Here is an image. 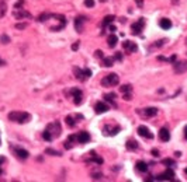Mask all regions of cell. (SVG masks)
I'll return each mask as SVG.
<instances>
[{
    "label": "cell",
    "instance_id": "39",
    "mask_svg": "<svg viewBox=\"0 0 187 182\" xmlns=\"http://www.w3.org/2000/svg\"><path fill=\"white\" fill-rule=\"evenodd\" d=\"M24 4V0H18L16 3V6H14V8H21V6Z\"/></svg>",
    "mask_w": 187,
    "mask_h": 182
},
{
    "label": "cell",
    "instance_id": "47",
    "mask_svg": "<svg viewBox=\"0 0 187 182\" xmlns=\"http://www.w3.org/2000/svg\"><path fill=\"white\" fill-rule=\"evenodd\" d=\"M97 178H102V174H93V179H97Z\"/></svg>",
    "mask_w": 187,
    "mask_h": 182
},
{
    "label": "cell",
    "instance_id": "48",
    "mask_svg": "<svg viewBox=\"0 0 187 182\" xmlns=\"http://www.w3.org/2000/svg\"><path fill=\"white\" fill-rule=\"evenodd\" d=\"M115 29H117V28H115V27H114V25H110V31H111V32H114V31H115Z\"/></svg>",
    "mask_w": 187,
    "mask_h": 182
},
{
    "label": "cell",
    "instance_id": "24",
    "mask_svg": "<svg viewBox=\"0 0 187 182\" xmlns=\"http://www.w3.org/2000/svg\"><path fill=\"white\" fill-rule=\"evenodd\" d=\"M48 18H52V14H51V13H44V14H41L37 20L40 21V23H45Z\"/></svg>",
    "mask_w": 187,
    "mask_h": 182
},
{
    "label": "cell",
    "instance_id": "15",
    "mask_svg": "<svg viewBox=\"0 0 187 182\" xmlns=\"http://www.w3.org/2000/svg\"><path fill=\"white\" fill-rule=\"evenodd\" d=\"M77 140H79V143H82V144L89 143L90 142V134L87 133V132H80V133L77 134Z\"/></svg>",
    "mask_w": 187,
    "mask_h": 182
},
{
    "label": "cell",
    "instance_id": "40",
    "mask_svg": "<svg viewBox=\"0 0 187 182\" xmlns=\"http://www.w3.org/2000/svg\"><path fill=\"white\" fill-rule=\"evenodd\" d=\"M165 42H166L165 39H159L158 42L155 44V46H158V48H159V46H163V45H165Z\"/></svg>",
    "mask_w": 187,
    "mask_h": 182
},
{
    "label": "cell",
    "instance_id": "43",
    "mask_svg": "<svg viewBox=\"0 0 187 182\" xmlns=\"http://www.w3.org/2000/svg\"><path fill=\"white\" fill-rule=\"evenodd\" d=\"M177 60V57H176V55H172L170 59H169V62H172V63H175V62Z\"/></svg>",
    "mask_w": 187,
    "mask_h": 182
},
{
    "label": "cell",
    "instance_id": "19",
    "mask_svg": "<svg viewBox=\"0 0 187 182\" xmlns=\"http://www.w3.org/2000/svg\"><path fill=\"white\" fill-rule=\"evenodd\" d=\"M120 132V126H114L113 129H108V128H104V134H110V136H114V134H117Z\"/></svg>",
    "mask_w": 187,
    "mask_h": 182
},
{
    "label": "cell",
    "instance_id": "41",
    "mask_svg": "<svg viewBox=\"0 0 187 182\" xmlns=\"http://www.w3.org/2000/svg\"><path fill=\"white\" fill-rule=\"evenodd\" d=\"M124 100H125V101H130V100H131V94L130 93H124Z\"/></svg>",
    "mask_w": 187,
    "mask_h": 182
},
{
    "label": "cell",
    "instance_id": "33",
    "mask_svg": "<svg viewBox=\"0 0 187 182\" xmlns=\"http://www.w3.org/2000/svg\"><path fill=\"white\" fill-rule=\"evenodd\" d=\"M94 4H96V3H94V0H85V6H86V7L92 8V7H94Z\"/></svg>",
    "mask_w": 187,
    "mask_h": 182
},
{
    "label": "cell",
    "instance_id": "11",
    "mask_svg": "<svg viewBox=\"0 0 187 182\" xmlns=\"http://www.w3.org/2000/svg\"><path fill=\"white\" fill-rule=\"evenodd\" d=\"M108 109H110V105H107V104H104V102H97L96 106H94V112L96 113H104V112H107Z\"/></svg>",
    "mask_w": 187,
    "mask_h": 182
},
{
    "label": "cell",
    "instance_id": "45",
    "mask_svg": "<svg viewBox=\"0 0 187 182\" xmlns=\"http://www.w3.org/2000/svg\"><path fill=\"white\" fill-rule=\"evenodd\" d=\"M72 49H73V51H77V49H79V42H76V44L72 45Z\"/></svg>",
    "mask_w": 187,
    "mask_h": 182
},
{
    "label": "cell",
    "instance_id": "37",
    "mask_svg": "<svg viewBox=\"0 0 187 182\" xmlns=\"http://www.w3.org/2000/svg\"><path fill=\"white\" fill-rule=\"evenodd\" d=\"M65 149L66 150H70V149H72V142H70L69 139H68V140L65 142Z\"/></svg>",
    "mask_w": 187,
    "mask_h": 182
},
{
    "label": "cell",
    "instance_id": "12",
    "mask_svg": "<svg viewBox=\"0 0 187 182\" xmlns=\"http://www.w3.org/2000/svg\"><path fill=\"white\" fill-rule=\"evenodd\" d=\"M13 14H14V17H16V18H18V20H21V18H30V17H31V14H30L28 11L23 10V8H17Z\"/></svg>",
    "mask_w": 187,
    "mask_h": 182
},
{
    "label": "cell",
    "instance_id": "8",
    "mask_svg": "<svg viewBox=\"0 0 187 182\" xmlns=\"http://www.w3.org/2000/svg\"><path fill=\"white\" fill-rule=\"evenodd\" d=\"M138 133H139V136H142V137H145V139H153V133L148 129L147 126H139Z\"/></svg>",
    "mask_w": 187,
    "mask_h": 182
},
{
    "label": "cell",
    "instance_id": "29",
    "mask_svg": "<svg viewBox=\"0 0 187 182\" xmlns=\"http://www.w3.org/2000/svg\"><path fill=\"white\" fill-rule=\"evenodd\" d=\"M131 90H132V87H131L130 84H124L120 87V91H121V93H131Z\"/></svg>",
    "mask_w": 187,
    "mask_h": 182
},
{
    "label": "cell",
    "instance_id": "5",
    "mask_svg": "<svg viewBox=\"0 0 187 182\" xmlns=\"http://www.w3.org/2000/svg\"><path fill=\"white\" fill-rule=\"evenodd\" d=\"M173 179H175V171L172 168H169V170L165 171V174L158 175L155 178V181H173Z\"/></svg>",
    "mask_w": 187,
    "mask_h": 182
},
{
    "label": "cell",
    "instance_id": "23",
    "mask_svg": "<svg viewBox=\"0 0 187 182\" xmlns=\"http://www.w3.org/2000/svg\"><path fill=\"white\" fill-rule=\"evenodd\" d=\"M114 20H115V17H114V16H106V17H104V20H103V23H102V25H103V27H107V25L111 24Z\"/></svg>",
    "mask_w": 187,
    "mask_h": 182
},
{
    "label": "cell",
    "instance_id": "35",
    "mask_svg": "<svg viewBox=\"0 0 187 182\" xmlns=\"http://www.w3.org/2000/svg\"><path fill=\"white\" fill-rule=\"evenodd\" d=\"M16 28L17 29H24V28H27V24H25V23H18V24H16Z\"/></svg>",
    "mask_w": 187,
    "mask_h": 182
},
{
    "label": "cell",
    "instance_id": "10",
    "mask_svg": "<svg viewBox=\"0 0 187 182\" xmlns=\"http://www.w3.org/2000/svg\"><path fill=\"white\" fill-rule=\"evenodd\" d=\"M72 95H73V101L76 105L82 104V98H83V93L79 88H73L72 90Z\"/></svg>",
    "mask_w": 187,
    "mask_h": 182
},
{
    "label": "cell",
    "instance_id": "42",
    "mask_svg": "<svg viewBox=\"0 0 187 182\" xmlns=\"http://www.w3.org/2000/svg\"><path fill=\"white\" fill-rule=\"evenodd\" d=\"M152 156H153V157H159V150H152Z\"/></svg>",
    "mask_w": 187,
    "mask_h": 182
},
{
    "label": "cell",
    "instance_id": "46",
    "mask_svg": "<svg viewBox=\"0 0 187 182\" xmlns=\"http://www.w3.org/2000/svg\"><path fill=\"white\" fill-rule=\"evenodd\" d=\"M158 59H159V60H165V62H169V59H167V57H165V56H159Z\"/></svg>",
    "mask_w": 187,
    "mask_h": 182
},
{
    "label": "cell",
    "instance_id": "3",
    "mask_svg": "<svg viewBox=\"0 0 187 182\" xmlns=\"http://www.w3.org/2000/svg\"><path fill=\"white\" fill-rule=\"evenodd\" d=\"M73 73H75V76H76L77 80H80V81H85L86 79H89L90 76H92V72H90L89 69H79V67H75L73 69Z\"/></svg>",
    "mask_w": 187,
    "mask_h": 182
},
{
    "label": "cell",
    "instance_id": "38",
    "mask_svg": "<svg viewBox=\"0 0 187 182\" xmlns=\"http://www.w3.org/2000/svg\"><path fill=\"white\" fill-rule=\"evenodd\" d=\"M114 60H122V55L120 52H117L114 55Z\"/></svg>",
    "mask_w": 187,
    "mask_h": 182
},
{
    "label": "cell",
    "instance_id": "2",
    "mask_svg": "<svg viewBox=\"0 0 187 182\" xmlns=\"http://www.w3.org/2000/svg\"><path fill=\"white\" fill-rule=\"evenodd\" d=\"M120 83V77L115 74V73H111L108 76H106L102 80V85L103 87H113V85H117Z\"/></svg>",
    "mask_w": 187,
    "mask_h": 182
},
{
    "label": "cell",
    "instance_id": "20",
    "mask_svg": "<svg viewBox=\"0 0 187 182\" xmlns=\"http://www.w3.org/2000/svg\"><path fill=\"white\" fill-rule=\"evenodd\" d=\"M113 63H114V57H103L102 66H104V67H111Z\"/></svg>",
    "mask_w": 187,
    "mask_h": 182
},
{
    "label": "cell",
    "instance_id": "6",
    "mask_svg": "<svg viewBox=\"0 0 187 182\" xmlns=\"http://www.w3.org/2000/svg\"><path fill=\"white\" fill-rule=\"evenodd\" d=\"M86 23V17H77V18H75V29H76L79 34L83 32V25H85Z\"/></svg>",
    "mask_w": 187,
    "mask_h": 182
},
{
    "label": "cell",
    "instance_id": "26",
    "mask_svg": "<svg viewBox=\"0 0 187 182\" xmlns=\"http://www.w3.org/2000/svg\"><path fill=\"white\" fill-rule=\"evenodd\" d=\"M65 122H66V125L69 126V128H73L75 125H76V121L73 119V116H66V119H65Z\"/></svg>",
    "mask_w": 187,
    "mask_h": 182
},
{
    "label": "cell",
    "instance_id": "13",
    "mask_svg": "<svg viewBox=\"0 0 187 182\" xmlns=\"http://www.w3.org/2000/svg\"><path fill=\"white\" fill-rule=\"evenodd\" d=\"M14 153H16V156L20 160H25V158H28V151L24 149H20V147H16L14 149Z\"/></svg>",
    "mask_w": 187,
    "mask_h": 182
},
{
    "label": "cell",
    "instance_id": "31",
    "mask_svg": "<svg viewBox=\"0 0 187 182\" xmlns=\"http://www.w3.org/2000/svg\"><path fill=\"white\" fill-rule=\"evenodd\" d=\"M106 101H108V102H111L113 104V106H115V102H114V100H115V94H108V95H106Z\"/></svg>",
    "mask_w": 187,
    "mask_h": 182
},
{
    "label": "cell",
    "instance_id": "18",
    "mask_svg": "<svg viewBox=\"0 0 187 182\" xmlns=\"http://www.w3.org/2000/svg\"><path fill=\"white\" fill-rule=\"evenodd\" d=\"M156 113H158V109H156V108H152V106H149V108H145V109H143V115H145V116H148V118L155 116Z\"/></svg>",
    "mask_w": 187,
    "mask_h": 182
},
{
    "label": "cell",
    "instance_id": "14",
    "mask_svg": "<svg viewBox=\"0 0 187 182\" xmlns=\"http://www.w3.org/2000/svg\"><path fill=\"white\" fill-rule=\"evenodd\" d=\"M175 72L179 73V74L187 72V62H179V63L175 62Z\"/></svg>",
    "mask_w": 187,
    "mask_h": 182
},
{
    "label": "cell",
    "instance_id": "34",
    "mask_svg": "<svg viewBox=\"0 0 187 182\" xmlns=\"http://www.w3.org/2000/svg\"><path fill=\"white\" fill-rule=\"evenodd\" d=\"M0 41H2L3 44H8V42H10V38H8L7 35H2L0 36Z\"/></svg>",
    "mask_w": 187,
    "mask_h": 182
},
{
    "label": "cell",
    "instance_id": "30",
    "mask_svg": "<svg viewBox=\"0 0 187 182\" xmlns=\"http://www.w3.org/2000/svg\"><path fill=\"white\" fill-rule=\"evenodd\" d=\"M162 162L165 164V165H167V167H173V165H176L175 160H172V158H165V160H163Z\"/></svg>",
    "mask_w": 187,
    "mask_h": 182
},
{
    "label": "cell",
    "instance_id": "50",
    "mask_svg": "<svg viewBox=\"0 0 187 182\" xmlns=\"http://www.w3.org/2000/svg\"><path fill=\"white\" fill-rule=\"evenodd\" d=\"M4 160H6L4 157H0V164H2V162H4Z\"/></svg>",
    "mask_w": 187,
    "mask_h": 182
},
{
    "label": "cell",
    "instance_id": "32",
    "mask_svg": "<svg viewBox=\"0 0 187 182\" xmlns=\"http://www.w3.org/2000/svg\"><path fill=\"white\" fill-rule=\"evenodd\" d=\"M92 154H93V157L89 160V162H90V161H93V162H97V164H103V158H102V157H97V156H94V153H92Z\"/></svg>",
    "mask_w": 187,
    "mask_h": 182
},
{
    "label": "cell",
    "instance_id": "36",
    "mask_svg": "<svg viewBox=\"0 0 187 182\" xmlns=\"http://www.w3.org/2000/svg\"><path fill=\"white\" fill-rule=\"evenodd\" d=\"M94 56H96V57H100V59H103V57H104V53H103L102 51H96V52H94Z\"/></svg>",
    "mask_w": 187,
    "mask_h": 182
},
{
    "label": "cell",
    "instance_id": "25",
    "mask_svg": "<svg viewBox=\"0 0 187 182\" xmlns=\"http://www.w3.org/2000/svg\"><path fill=\"white\" fill-rule=\"evenodd\" d=\"M127 149L128 150H137L138 149V143L135 142V140H130V142H127Z\"/></svg>",
    "mask_w": 187,
    "mask_h": 182
},
{
    "label": "cell",
    "instance_id": "9",
    "mask_svg": "<svg viewBox=\"0 0 187 182\" xmlns=\"http://www.w3.org/2000/svg\"><path fill=\"white\" fill-rule=\"evenodd\" d=\"M122 46H124V49H125L127 52H130V53H134V52H137V51H138L137 44L131 42V41H124V42H122Z\"/></svg>",
    "mask_w": 187,
    "mask_h": 182
},
{
    "label": "cell",
    "instance_id": "49",
    "mask_svg": "<svg viewBox=\"0 0 187 182\" xmlns=\"http://www.w3.org/2000/svg\"><path fill=\"white\" fill-rule=\"evenodd\" d=\"M184 136H186V139H187V126L184 128Z\"/></svg>",
    "mask_w": 187,
    "mask_h": 182
},
{
    "label": "cell",
    "instance_id": "53",
    "mask_svg": "<svg viewBox=\"0 0 187 182\" xmlns=\"http://www.w3.org/2000/svg\"><path fill=\"white\" fill-rule=\"evenodd\" d=\"M184 172H186V174H187V168H186V170H184Z\"/></svg>",
    "mask_w": 187,
    "mask_h": 182
},
{
    "label": "cell",
    "instance_id": "27",
    "mask_svg": "<svg viewBox=\"0 0 187 182\" xmlns=\"http://www.w3.org/2000/svg\"><path fill=\"white\" fill-rule=\"evenodd\" d=\"M42 137H44L47 142H51V140L53 139V136L51 134V132H49V130H45V132H42Z\"/></svg>",
    "mask_w": 187,
    "mask_h": 182
},
{
    "label": "cell",
    "instance_id": "16",
    "mask_svg": "<svg viewBox=\"0 0 187 182\" xmlns=\"http://www.w3.org/2000/svg\"><path fill=\"white\" fill-rule=\"evenodd\" d=\"M159 137L162 142H169V139H170V133H169V130L162 128V129L159 130Z\"/></svg>",
    "mask_w": 187,
    "mask_h": 182
},
{
    "label": "cell",
    "instance_id": "44",
    "mask_svg": "<svg viewBox=\"0 0 187 182\" xmlns=\"http://www.w3.org/2000/svg\"><path fill=\"white\" fill-rule=\"evenodd\" d=\"M135 3H137V6H139V7H142L143 0H135Z\"/></svg>",
    "mask_w": 187,
    "mask_h": 182
},
{
    "label": "cell",
    "instance_id": "17",
    "mask_svg": "<svg viewBox=\"0 0 187 182\" xmlns=\"http://www.w3.org/2000/svg\"><path fill=\"white\" fill-rule=\"evenodd\" d=\"M159 27L163 29H170L172 28V21L169 18H162L159 21Z\"/></svg>",
    "mask_w": 187,
    "mask_h": 182
},
{
    "label": "cell",
    "instance_id": "22",
    "mask_svg": "<svg viewBox=\"0 0 187 182\" xmlns=\"http://www.w3.org/2000/svg\"><path fill=\"white\" fill-rule=\"evenodd\" d=\"M137 170H138L139 172H147V171H148V165H147V162H143V161H138V162H137Z\"/></svg>",
    "mask_w": 187,
    "mask_h": 182
},
{
    "label": "cell",
    "instance_id": "52",
    "mask_svg": "<svg viewBox=\"0 0 187 182\" xmlns=\"http://www.w3.org/2000/svg\"><path fill=\"white\" fill-rule=\"evenodd\" d=\"M2 174H3V171H2V168H0V175H2Z\"/></svg>",
    "mask_w": 187,
    "mask_h": 182
},
{
    "label": "cell",
    "instance_id": "51",
    "mask_svg": "<svg viewBox=\"0 0 187 182\" xmlns=\"http://www.w3.org/2000/svg\"><path fill=\"white\" fill-rule=\"evenodd\" d=\"M6 65V63H4V60H2V59H0V66H4Z\"/></svg>",
    "mask_w": 187,
    "mask_h": 182
},
{
    "label": "cell",
    "instance_id": "4",
    "mask_svg": "<svg viewBox=\"0 0 187 182\" xmlns=\"http://www.w3.org/2000/svg\"><path fill=\"white\" fill-rule=\"evenodd\" d=\"M47 130L51 132V134H52L53 137H58V136H61V132H62L61 123H59V122H52V123L48 125V129Z\"/></svg>",
    "mask_w": 187,
    "mask_h": 182
},
{
    "label": "cell",
    "instance_id": "7",
    "mask_svg": "<svg viewBox=\"0 0 187 182\" xmlns=\"http://www.w3.org/2000/svg\"><path fill=\"white\" fill-rule=\"evenodd\" d=\"M142 27H143V20L141 18L139 21H137V23H134V24L131 25V31H132L134 35H139L141 31H142Z\"/></svg>",
    "mask_w": 187,
    "mask_h": 182
},
{
    "label": "cell",
    "instance_id": "1",
    "mask_svg": "<svg viewBox=\"0 0 187 182\" xmlns=\"http://www.w3.org/2000/svg\"><path fill=\"white\" fill-rule=\"evenodd\" d=\"M8 119L11 122H17V123H25L31 119L30 113L27 112H18V111H13L8 113Z\"/></svg>",
    "mask_w": 187,
    "mask_h": 182
},
{
    "label": "cell",
    "instance_id": "21",
    "mask_svg": "<svg viewBox=\"0 0 187 182\" xmlns=\"http://www.w3.org/2000/svg\"><path fill=\"white\" fill-rule=\"evenodd\" d=\"M117 42H118L117 35H110V36H108V39H107V44H108V46H110V48H114V46L117 45Z\"/></svg>",
    "mask_w": 187,
    "mask_h": 182
},
{
    "label": "cell",
    "instance_id": "28",
    "mask_svg": "<svg viewBox=\"0 0 187 182\" xmlns=\"http://www.w3.org/2000/svg\"><path fill=\"white\" fill-rule=\"evenodd\" d=\"M45 153L49 154V156H56V157H61V156H62L59 151H56V150H52V149H47V150H45Z\"/></svg>",
    "mask_w": 187,
    "mask_h": 182
}]
</instances>
